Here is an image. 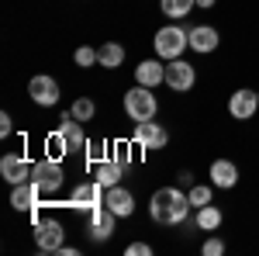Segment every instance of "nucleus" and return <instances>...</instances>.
I'll use <instances>...</instances> for the list:
<instances>
[{"label": "nucleus", "mask_w": 259, "mask_h": 256, "mask_svg": "<svg viewBox=\"0 0 259 256\" xmlns=\"http://www.w3.org/2000/svg\"><path fill=\"white\" fill-rule=\"evenodd\" d=\"M194 204H190V197L183 194V187H159L152 201H149V215L152 222H159V225H183L187 222V211H190Z\"/></svg>", "instance_id": "1"}, {"label": "nucleus", "mask_w": 259, "mask_h": 256, "mask_svg": "<svg viewBox=\"0 0 259 256\" xmlns=\"http://www.w3.org/2000/svg\"><path fill=\"white\" fill-rule=\"evenodd\" d=\"M124 111H128V118L132 121H152L159 115V100L152 94V87H128V94H124Z\"/></svg>", "instance_id": "2"}, {"label": "nucleus", "mask_w": 259, "mask_h": 256, "mask_svg": "<svg viewBox=\"0 0 259 256\" xmlns=\"http://www.w3.org/2000/svg\"><path fill=\"white\" fill-rule=\"evenodd\" d=\"M152 45H156V56L169 62V59H180L183 49H190V39H187V28H180V24H166V28L156 31Z\"/></svg>", "instance_id": "3"}, {"label": "nucleus", "mask_w": 259, "mask_h": 256, "mask_svg": "<svg viewBox=\"0 0 259 256\" xmlns=\"http://www.w3.org/2000/svg\"><path fill=\"white\" fill-rule=\"evenodd\" d=\"M104 194H107V187L100 184V180H83L73 187V194H69V208L73 211H83V215H90L94 208L104 204Z\"/></svg>", "instance_id": "4"}, {"label": "nucleus", "mask_w": 259, "mask_h": 256, "mask_svg": "<svg viewBox=\"0 0 259 256\" xmlns=\"http://www.w3.org/2000/svg\"><path fill=\"white\" fill-rule=\"evenodd\" d=\"M31 180L38 184L45 194H56V191H62V184H66V170H62V163L56 156H45V159H38V163H35Z\"/></svg>", "instance_id": "5"}, {"label": "nucleus", "mask_w": 259, "mask_h": 256, "mask_svg": "<svg viewBox=\"0 0 259 256\" xmlns=\"http://www.w3.org/2000/svg\"><path fill=\"white\" fill-rule=\"evenodd\" d=\"M194 83H197V69L187 59H169L166 62V87H169V90L187 94V90H194Z\"/></svg>", "instance_id": "6"}, {"label": "nucleus", "mask_w": 259, "mask_h": 256, "mask_svg": "<svg viewBox=\"0 0 259 256\" xmlns=\"http://www.w3.org/2000/svg\"><path fill=\"white\" fill-rule=\"evenodd\" d=\"M62 236H66V229H62L59 218H41L38 225H35V246H38L41 253H59Z\"/></svg>", "instance_id": "7"}, {"label": "nucleus", "mask_w": 259, "mask_h": 256, "mask_svg": "<svg viewBox=\"0 0 259 256\" xmlns=\"http://www.w3.org/2000/svg\"><path fill=\"white\" fill-rule=\"evenodd\" d=\"M114 222H118V215H114L107 204H100V208H94V211L87 215V232H90L94 242H107V239L114 236Z\"/></svg>", "instance_id": "8"}, {"label": "nucleus", "mask_w": 259, "mask_h": 256, "mask_svg": "<svg viewBox=\"0 0 259 256\" xmlns=\"http://www.w3.org/2000/svg\"><path fill=\"white\" fill-rule=\"evenodd\" d=\"M135 145H139V149H149V153H152V149H166V142H169V132H166V128H162L159 121L152 118V121H139V125H135Z\"/></svg>", "instance_id": "9"}, {"label": "nucleus", "mask_w": 259, "mask_h": 256, "mask_svg": "<svg viewBox=\"0 0 259 256\" xmlns=\"http://www.w3.org/2000/svg\"><path fill=\"white\" fill-rule=\"evenodd\" d=\"M256 111H259V90L242 87V90H235V94L228 97V115L235 121H252Z\"/></svg>", "instance_id": "10"}, {"label": "nucleus", "mask_w": 259, "mask_h": 256, "mask_svg": "<svg viewBox=\"0 0 259 256\" xmlns=\"http://www.w3.org/2000/svg\"><path fill=\"white\" fill-rule=\"evenodd\" d=\"M28 94L38 107H56L59 104V83L52 77H45V73H38V77L28 80Z\"/></svg>", "instance_id": "11"}, {"label": "nucleus", "mask_w": 259, "mask_h": 256, "mask_svg": "<svg viewBox=\"0 0 259 256\" xmlns=\"http://www.w3.org/2000/svg\"><path fill=\"white\" fill-rule=\"evenodd\" d=\"M31 170H35V163H28L21 153H7V156L0 159V177L7 180L11 187H14V184H24V180H31Z\"/></svg>", "instance_id": "12"}, {"label": "nucleus", "mask_w": 259, "mask_h": 256, "mask_svg": "<svg viewBox=\"0 0 259 256\" xmlns=\"http://www.w3.org/2000/svg\"><path fill=\"white\" fill-rule=\"evenodd\" d=\"M41 194H45V191H41L35 180L14 184V191H11V208H14V211H24V215H28L31 208H38V204H41Z\"/></svg>", "instance_id": "13"}, {"label": "nucleus", "mask_w": 259, "mask_h": 256, "mask_svg": "<svg viewBox=\"0 0 259 256\" xmlns=\"http://www.w3.org/2000/svg\"><path fill=\"white\" fill-rule=\"evenodd\" d=\"M104 204L114 211L118 218H132L135 215V194L128 191V187H107V194H104Z\"/></svg>", "instance_id": "14"}, {"label": "nucleus", "mask_w": 259, "mask_h": 256, "mask_svg": "<svg viewBox=\"0 0 259 256\" xmlns=\"http://www.w3.org/2000/svg\"><path fill=\"white\" fill-rule=\"evenodd\" d=\"M187 39H190V49L194 52H200V56H207V52H214L218 49V28H211V24H194L190 31H187Z\"/></svg>", "instance_id": "15"}, {"label": "nucleus", "mask_w": 259, "mask_h": 256, "mask_svg": "<svg viewBox=\"0 0 259 256\" xmlns=\"http://www.w3.org/2000/svg\"><path fill=\"white\" fill-rule=\"evenodd\" d=\"M207 173H211V187H218V191H232L239 184V166L232 159H214Z\"/></svg>", "instance_id": "16"}, {"label": "nucleus", "mask_w": 259, "mask_h": 256, "mask_svg": "<svg viewBox=\"0 0 259 256\" xmlns=\"http://www.w3.org/2000/svg\"><path fill=\"white\" fill-rule=\"evenodd\" d=\"M62 135L69 142V153H80L83 145H87V135H83V121L73 118V111H62V121H59Z\"/></svg>", "instance_id": "17"}, {"label": "nucleus", "mask_w": 259, "mask_h": 256, "mask_svg": "<svg viewBox=\"0 0 259 256\" xmlns=\"http://www.w3.org/2000/svg\"><path fill=\"white\" fill-rule=\"evenodd\" d=\"M135 83L142 87H159L166 83V66H159V59H145L135 66Z\"/></svg>", "instance_id": "18"}, {"label": "nucleus", "mask_w": 259, "mask_h": 256, "mask_svg": "<svg viewBox=\"0 0 259 256\" xmlns=\"http://www.w3.org/2000/svg\"><path fill=\"white\" fill-rule=\"evenodd\" d=\"M221 222H225V215H221L218 204H204V208H197V215H194V225H197L200 232H218Z\"/></svg>", "instance_id": "19"}, {"label": "nucleus", "mask_w": 259, "mask_h": 256, "mask_svg": "<svg viewBox=\"0 0 259 256\" xmlns=\"http://www.w3.org/2000/svg\"><path fill=\"white\" fill-rule=\"evenodd\" d=\"M121 62H124V45H121V42H104V45L97 49V66L118 69Z\"/></svg>", "instance_id": "20"}, {"label": "nucleus", "mask_w": 259, "mask_h": 256, "mask_svg": "<svg viewBox=\"0 0 259 256\" xmlns=\"http://www.w3.org/2000/svg\"><path fill=\"white\" fill-rule=\"evenodd\" d=\"M121 177H124V166H121V163H118L114 156H111V159H104V163L97 166V180L104 184V187H118Z\"/></svg>", "instance_id": "21"}, {"label": "nucleus", "mask_w": 259, "mask_h": 256, "mask_svg": "<svg viewBox=\"0 0 259 256\" xmlns=\"http://www.w3.org/2000/svg\"><path fill=\"white\" fill-rule=\"evenodd\" d=\"M83 149H87V163H90V166H100L104 159H111V145H107L104 138H87Z\"/></svg>", "instance_id": "22"}, {"label": "nucleus", "mask_w": 259, "mask_h": 256, "mask_svg": "<svg viewBox=\"0 0 259 256\" xmlns=\"http://www.w3.org/2000/svg\"><path fill=\"white\" fill-rule=\"evenodd\" d=\"M159 7H162V14H166V18L180 21V18H187V14L197 7V0H159Z\"/></svg>", "instance_id": "23"}, {"label": "nucleus", "mask_w": 259, "mask_h": 256, "mask_svg": "<svg viewBox=\"0 0 259 256\" xmlns=\"http://www.w3.org/2000/svg\"><path fill=\"white\" fill-rule=\"evenodd\" d=\"M45 149H49V156H69V142H66V135H62V128H56V132H49V138H45Z\"/></svg>", "instance_id": "24"}, {"label": "nucleus", "mask_w": 259, "mask_h": 256, "mask_svg": "<svg viewBox=\"0 0 259 256\" xmlns=\"http://www.w3.org/2000/svg\"><path fill=\"white\" fill-rule=\"evenodd\" d=\"M69 111H73V118H76V121H90L94 115H97V104H94L90 97H76Z\"/></svg>", "instance_id": "25"}, {"label": "nucleus", "mask_w": 259, "mask_h": 256, "mask_svg": "<svg viewBox=\"0 0 259 256\" xmlns=\"http://www.w3.org/2000/svg\"><path fill=\"white\" fill-rule=\"evenodd\" d=\"M73 62H76L80 69H90V66H97V49H94V45H80V49L73 52Z\"/></svg>", "instance_id": "26"}, {"label": "nucleus", "mask_w": 259, "mask_h": 256, "mask_svg": "<svg viewBox=\"0 0 259 256\" xmlns=\"http://www.w3.org/2000/svg\"><path fill=\"white\" fill-rule=\"evenodd\" d=\"M187 197H190V204H194V211H197L204 204H211V187H207V184H194V187L187 191Z\"/></svg>", "instance_id": "27"}, {"label": "nucleus", "mask_w": 259, "mask_h": 256, "mask_svg": "<svg viewBox=\"0 0 259 256\" xmlns=\"http://www.w3.org/2000/svg\"><path fill=\"white\" fill-rule=\"evenodd\" d=\"M200 253H204V256H221V253H225V242H221L218 236H211L204 246H200Z\"/></svg>", "instance_id": "28"}, {"label": "nucleus", "mask_w": 259, "mask_h": 256, "mask_svg": "<svg viewBox=\"0 0 259 256\" xmlns=\"http://www.w3.org/2000/svg\"><path fill=\"white\" fill-rule=\"evenodd\" d=\"M114 159H118L121 166L128 170V166H132V145H124V142H121V145H114Z\"/></svg>", "instance_id": "29"}, {"label": "nucleus", "mask_w": 259, "mask_h": 256, "mask_svg": "<svg viewBox=\"0 0 259 256\" xmlns=\"http://www.w3.org/2000/svg\"><path fill=\"white\" fill-rule=\"evenodd\" d=\"M124 256H152V246H149V242H132V246L124 249Z\"/></svg>", "instance_id": "30"}, {"label": "nucleus", "mask_w": 259, "mask_h": 256, "mask_svg": "<svg viewBox=\"0 0 259 256\" xmlns=\"http://www.w3.org/2000/svg\"><path fill=\"white\" fill-rule=\"evenodd\" d=\"M11 132H14V125H11V115L4 111V115H0V138H7Z\"/></svg>", "instance_id": "31"}, {"label": "nucleus", "mask_w": 259, "mask_h": 256, "mask_svg": "<svg viewBox=\"0 0 259 256\" xmlns=\"http://www.w3.org/2000/svg\"><path fill=\"white\" fill-rule=\"evenodd\" d=\"M177 187H187V191H190V187H194V173H190V170H183V173L177 177Z\"/></svg>", "instance_id": "32"}, {"label": "nucleus", "mask_w": 259, "mask_h": 256, "mask_svg": "<svg viewBox=\"0 0 259 256\" xmlns=\"http://www.w3.org/2000/svg\"><path fill=\"white\" fill-rule=\"evenodd\" d=\"M214 4H218V0H197V7H204V11H207V7H214Z\"/></svg>", "instance_id": "33"}]
</instances>
